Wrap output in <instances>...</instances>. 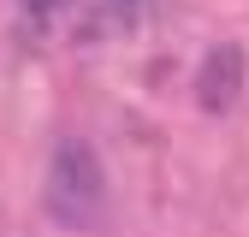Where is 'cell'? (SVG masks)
I'll use <instances>...</instances> for the list:
<instances>
[{
	"label": "cell",
	"mask_w": 249,
	"mask_h": 237,
	"mask_svg": "<svg viewBox=\"0 0 249 237\" xmlns=\"http://www.w3.org/2000/svg\"><path fill=\"white\" fill-rule=\"evenodd\" d=\"M42 202H48V214L66 231H95L107 220V166H101V154L83 136H59L53 142Z\"/></svg>",
	"instance_id": "cell-1"
},
{
	"label": "cell",
	"mask_w": 249,
	"mask_h": 237,
	"mask_svg": "<svg viewBox=\"0 0 249 237\" xmlns=\"http://www.w3.org/2000/svg\"><path fill=\"white\" fill-rule=\"evenodd\" d=\"M196 95L208 113H231L237 95H243V48L220 42V48H208L202 59V71H196Z\"/></svg>",
	"instance_id": "cell-2"
},
{
	"label": "cell",
	"mask_w": 249,
	"mask_h": 237,
	"mask_svg": "<svg viewBox=\"0 0 249 237\" xmlns=\"http://www.w3.org/2000/svg\"><path fill=\"white\" fill-rule=\"evenodd\" d=\"M59 12H66V0H24V18L36 30H48V18H59Z\"/></svg>",
	"instance_id": "cell-3"
},
{
	"label": "cell",
	"mask_w": 249,
	"mask_h": 237,
	"mask_svg": "<svg viewBox=\"0 0 249 237\" xmlns=\"http://www.w3.org/2000/svg\"><path fill=\"white\" fill-rule=\"evenodd\" d=\"M137 6H142V0H113V12H119V18H137Z\"/></svg>",
	"instance_id": "cell-4"
}]
</instances>
